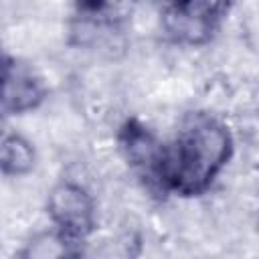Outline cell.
Instances as JSON below:
<instances>
[{
	"mask_svg": "<svg viewBox=\"0 0 259 259\" xmlns=\"http://www.w3.org/2000/svg\"><path fill=\"white\" fill-rule=\"evenodd\" d=\"M235 154V138L227 121L208 111H190L164 142L158 190L180 198H196L210 190Z\"/></svg>",
	"mask_w": 259,
	"mask_h": 259,
	"instance_id": "6da1fadb",
	"label": "cell"
},
{
	"mask_svg": "<svg viewBox=\"0 0 259 259\" xmlns=\"http://www.w3.org/2000/svg\"><path fill=\"white\" fill-rule=\"evenodd\" d=\"M127 8L111 2H77L67 18V42L115 61L127 51Z\"/></svg>",
	"mask_w": 259,
	"mask_h": 259,
	"instance_id": "7a4b0ae2",
	"label": "cell"
},
{
	"mask_svg": "<svg viewBox=\"0 0 259 259\" xmlns=\"http://www.w3.org/2000/svg\"><path fill=\"white\" fill-rule=\"evenodd\" d=\"M229 12L231 4L227 2H166L160 6L158 26L166 42L182 49H200L217 38Z\"/></svg>",
	"mask_w": 259,
	"mask_h": 259,
	"instance_id": "3957f363",
	"label": "cell"
},
{
	"mask_svg": "<svg viewBox=\"0 0 259 259\" xmlns=\"http://www.w3.org/2000/svg\"><path fill=\"white\" fill-rule=\"evenodd\" d=\"M49 225L69 243L89 239L97 229V202L89 188L73 178L55 182L45 200Z\"/></svg>",
	"mask_w": 259,
	"mask_h": 259,
	"instance_id": "277c9868",
	"label": "cell"
},
{
	"mask_svg": "<svg viewBox=\"0 0 259 259\" xmlns=\"http://www.w3.org/2000/svg\"><path fill=\"white\" fill-rule=\"evenodd\" d=\"M47 79L28 61L12 55L2 59V115L20 117L36 111L49 97Z\"/></svg>",
	"mask_w": 259,
	"mask_h": 259,
	"instance_id": "5b68a950",
	"label": "cell"
},
{
	"mask_svg": "<svg viewBox=\"0 0 259 259\" xmlns=\"http://www.w3.org/2000/svg\"><path fill=\"white\" fill-rule=\"evenodd\" d=\"M117 150L123 162L136 170L150 186L158 188V170L164 152V140L138 117H127L115 134Z\"/></svg>",
	"mask_w": 259,
	"mask_h": 259,
	"instance_id": "8992f818",
	"label": "cell"
},
{
	"mask_svg": "<svg viewBox=\"0 0 259 259\" xmlns=\"http://www.w3.org/2000/svg\"><path fill=\"white\" fill-rule=\"evenodd\" d=\"M38 162L34 144L20 132L6 130L0 142V172L4 178H24Z\"/></svg>",
	"mask_w": 259,
	"mask_h": 259,
	"instance_id": "52a82bcc",
	"label": "cell"
},
{
	"mask_svg": "<svg viewBox=\"0 0 259 259\" xmlns=\"http://www.w3.org/2000/svg\"><path fill=\"white\" fill-rule=\"evenodd\" d=\"M73 251H77L75 245L49 227L34 231L18 249L16 259H67Z\"/></svg>",
	"mask_w": 259,
	"mask_h": 259,
	"instance_id": "ba28073f",
	"label": "cell"
},
{
	"mask_svg": "<svg viewBox=\"0 0 259 259\" xmlns=\"http://www.w3.org/2000/svg\"><path fill=\"white\" fill-rule=\"evenodd\" d=\"M67 259H81V255H79V251H73V253H71Z\"/></svg>",
	"mask_w": 259,
	"mask_h": 259,
	"instance_id": "9c48e42d",
	"label": "cell"
}]
</instances>
